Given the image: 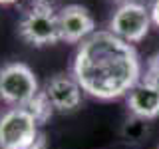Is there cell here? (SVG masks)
Listing matches in <instances>:
<instances>
[{
	"label": "cell",
	"instance_id": "1",
	"mask_svg": "<svg viewBox=\"0 0 159 149\" xmlns=\"http://www.w3.org/2000/svg\"><path fill=\"white\" fill-rule=\"evenodd\" d=\"M143 68L133 44L109 30H96L78 44L72 58V76L84 93L99 102L125 97L141 79Z\"/></svg>",
	"mask_w": 159,
	"mask_h": 149
},
{
	"label": "cell",
	"instance_id": "2",
	"mask_svg": "<svg viewBox=\"0 0 159 149\" xmlns=\"http://www.w3.org/2000/svg\"><path fill=\"white\" fill-rule=\"evenodd\" d=\"M40 92L36 74L22 62L0 68V99L10 107H26Z\"/></svg>",
	"mask_w": 159,
	"mask_h": 149
},
{
	"label": "cell",
	"instance_id": "3",
	"mask_svg": "<svg viewBox=\"0 0 159 149\" xmlns=\"http://www.w3.org/2000/svg\"><path fill=\"white\" fill-rule=\"evenodd\" d=\"M18 36L34 48H46L62 42L60 40L58 10L32 6L24 10L18 20Z\"/></svg>",
	"mask_w": 159,
	"mask_h": 149
},
{
	"label": "cell",
	"instance_id": "4",
	"mask_svg": "<svg viewBox=\"0 0 159 149\" xmlns=\"http://www.w3.org/2000/svg\"><path fill=\"white\" fill-rule=\"evenodd\" d=\"M149 28H151L149 6L135 0L119 4L107 22L109 32L127 44H139L149 34Z\"/></svg>",
	"mask_w": 159,
	"mask_h": 149
},
{
	"label": "cell",
	"instance_id": "5",
	"mask_svg": "<svg viewBox=\"0 0 159 149\" xmlns=\"http://www.w3.org/2000/svg\"><path fill=\"white\" fill-rule=\"evenodd\" d=\"M38 121L26 107H10L0 115V149H28L40 135Z\"/></svg>",
	"mask_w": 159,
	"mask_h": 149
},
{
	"label": "cell",
	"instance_id": "6",
	"mask_svg": "<svg viewBox=\"0 0 159 149\" xmlns=\"http://www.w3.org/2000/svg\"><path fill=\"white\" fill-rule=\"evenodd\" d=\"M60 40L66 44H80L96 32V20L82 4H66L58 10Z\"/></svg>",
	"mask_w": 159,
	"mask_h": 149
},
{
	"label": "cell",
	"instance_id": "7",
	"mask_svg": "<svg viewBox=\"0 0 159 149\" xmlns=\"http://www.w3.org/2000/svg\"><path fill=\"white\" fill-rule=\"evenodd\" d=\"M44 93L50 99L54 111L60 113L76 111L84 99V89L80 88V84L72 74H54L52 78H48Z\"/></svg>",
	"mask_w": 159,
	"mask_h": 149
},
{
	"label": "cell",
	"instance_id": "8",
	"mask_svg": "<svg viewBox=\"0 0 159 149\" xmlns=\"http://www.w3.org/2000/svg\"><path fill=\"white\" fill-rule=\"evenodd\" d=\"M125 106L127 111L141 121L159 117V86L141 78L125 96Z\"/></svg>",
	"mask_w": 159,
	"mask_h": 149
},
{
	"label": "cell",
	"instance_id": "9",
	"mask_svg": "<svg viewBox=\"0 0 159 149\" xmlns=\"http://www.w3.org/2000/svg\"><path fill=\"white\" fill-rule=\"evenodd\" d=\"M26 109L34 115V119L38 121V125H44V123H48L50 117L54 115V107H52V103H50V99L46 97L44 89H40L38 96L26 106Z\"/></svg>",
	"mask_w": 159,
	"mask_h": 149
},
{
	"label": "cell",
	"instance_id": "10",
	"mask_svg": "<svg viewBox=\"0 0 159 149\" xmlns=\"http://www.w3.org/2000/svg\"><path fill=\"white\" fill-rule=\"evenodd\" d=\"M141 78L159 86V54H153L145 60V68H143Z\"/></svg>",
	"mask_w": 159,
	"mask_h": 149
},
{
	"label": "cell",
	"instance_id": "11",
	"mask_svg": "<svg viewBox=\"0 0 159 149\" xmlns=\"http://www.w3.org/2000/svg\"><path fill=\"white\" fill-rule=\"evenodd\" d=\"M32 8H50V10H58L60 0H28Z\"/></svg>",
	"mask_w": 159,
	"mask_h": 149
},
{
	"label": "cell",
	"instance_id": "12",
	"mask_svg": "<svg viewBox=\"0 0 159 149\" xmlns=\"http://www.w3.org/2000/svg\"><path fill=\"white\" fill-rule=\"evenodd\" d=\"M149 16H151V24L159 28V0L149 2Z\"/></svg>",
	"mask_w": 159,
	"mask_h": 149
},
{
	"label": "cell",
	"instance_id": "13",
	"mask_svg": "<svg viewBox=\"0 0 159 149\" xmlns=\"http://www.w3.org/2000/svg\"><path fill=\"white\" fill-rule=\"evenodd\" d=\"M46 147H48V143H46V135H44V133H40L38 139H36V141H34L28 149H46Z\"/></svg>",
	"mask_w": 159,
	"mask_h": 149
},
{
	"label": "cell",
	"instance_id": "14",
	"mask_svg": "<svg viewBox=\"0 0 159 149\" xmlns=\"http://www.w3.org/2000/svg\"><path fill=\"white\" fill-rule=\"evenodd\" d=\"M18 0H0V6H12V4H16Z\"/></svg>",
	"mask_w": 159,
	"mask_h": 149
},
{
	"label": "cell",
	"instance_id": "15",
	"mask_svg": "<svg viewBox=\"0 0 159 149\" xmlns=\"http://www.w3.org/2000/svg\"><path fill=\"white\" fill-rule=\"evenodd\" d=\"M116 2H121L123 4V2H129V0H116Z\"/></svg>",
	"mask_w": 159,
	"mask_h": 149
}]
</instances>
